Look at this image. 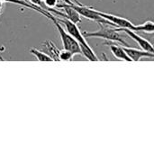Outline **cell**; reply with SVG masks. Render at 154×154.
<instances>
[{
	"mask_svg": "<svg viewBox=\"0 0 154 154\" xmlns=\"http://www.w3.org/2000/svg\"><path fill=\"white\" fill-rule=\"evenodd\" d=\"M98 25V30L95 32H82V34L85 38H101L105 39L110 42H119L122 45L128 47L129 43L125 42L124 37L116 31V28L113 27V25L108 23H97Z\"/></svg>",
	"mask_w": 154,
	"mask_h": 154,
	"instance_id": "1",
	"label": "cell"
},
{
	"mask_svg": "<svg viewBox=\"0 0 154 154\" xmlns=\"http://www.w3.org/2000/svg\"><path fill=\"white\" fill-rule=\"evenodd\" d=\"M46 17L48 19H50L55 24V26H56L59 33H60V39H61V42H62V45H63V49H66V50L71 51L74 55H76V54L82 55L79 42L69 33L67 32V31L61 26L60 23H59L56 20L55 15L53 14H51V12H48Z\"/></svg>",
	"mask_w": 154,
	"mask_h": 154,
	"instance_id": "2",
	"label": "cell"
},
{
	"mask_svg": "<svg viewBox=\"0 0 154 154\" xmlns=\"http://www.w3.org/2000/svg\"><path fill=\"white\" fill-rule=\"evenodd\" d=\"M55 15V14H54ZM55 18L56 20L62 23L67 31L68 33H69L78 42L79 45H82V46H87V45H89L88 43V42L86 41V38L84 37V35L82 34V32L80 31V29L79 28V26L77 25V23L69 21V19L67 18H59V16L55 15Z\"/></svg>",
	"mask_w": 154,
	"mask_h": 154,
	"instance_id": "3",
	"label": "cell"
},
{
	"mask_svg": "<svg viewBox=\"0 0 154 154\" xmlns=\"http://www.w3.org/2000/svg\"><path fill=\"white\" fill-rule=\"evenodd\" d=\"M71 6L83 17L88 19V20H91L93 22H96V23H108V24H111L114 26V24L112 23H110L109 21H107L106 19L101 17L97 13V10L91 8V7H88L87 5H76V4H73L71 5Z\"/></svg>",
	"mask_w": 154,
	"mask_h": 154,
	"instance_id": "4",
	"label": "cell"
},
{
	"mask_svg": "<svg viewBox=\"0 0 154 154\" xmlns=\"http://www.w3.org/2000/svg\"><path fill=\"white\" fill-rule=\"evenodd\" d=\"M97 13L101 17L106 19L107 21H109L110 23H112L114 24V26L116 27V28H127V29H130V30L134 31L135 24L133 23L132 22H130L129 20L124 18V17L117 16V15H114V14H111L103 13V12H100V11H97Z\"/></svg>",
	"mask_w": 154,
	"mask_h": 154,
	"instance_id": "5",
	"label": "cell"
},
{
	"mask_svg": "<svg viewBox=\"0 0 154 154\" xmlns=\"http://www.w3.org/2000/svg\"><path fill=\"white\" fill-rule=\"evenodd\" d=\"M116 29L118 32H125L134 42H136V43L142 48V50L146 51L148 52L153 53V45L152 44V42H150L147 39L140 36L136 32H134L133 30H130V29H127V28H116Z\"/></svg>",
	"mask_w": 154,
	"mask_h": 154,
	"instance_id": "6",
	"label": "cell"
},
{
	"mask_svg": "<svg viewBox=\"0 0 154 154\" xmlns=\"http://www.w3.org/2000/svg\"><path fill=\"white\" fill-rule=\"evenodd\" d=\"M125 51L126 52L127 56L131 59V60L133 61H138L140 60H142L143 58H151L152 59L154 57V53L152 52H148L146 51L143 50H139V49H135V48H130L128 47H124Z\"/></svg>",
	"mask_w": 154,
	"mask_h": 154,
	"instance_id": "7",
	"label": "cell"
},
{
	"mask_svg": "<svg viewBox=\"0 0 154 154\" xmlns=\"http://www.w3.org/2000/svg\"><path fill=\"white\" fill-rule=\"evenodd\" d=\"M57 6L59 8H60V10L65 14L66 18L69 19V21L75 23H79L81 22V15L71 6V5H68V4H58Z\"/></svg>",
	"mask_w": 154,
	"mask_h": 154,
	"instance_id": "8",
	"label": "cell"
},
{
	"mask_svg": "<svg viewBox=\"0 0 154 154\" xmlns=\"http://www.w3.org/2000/svg\"><path fill=\"white\" fill-rule=\"evenodd\" d=\"M42 51H44L48 56H50L52 60L55 61H60V58H59V54H60V50L58 49V47L55 45V43H53L51 41H46L42 44Z\"/></svg>",
	"mask_w": 154,
	"mask_h": 154,
	"instance_id": "9",
	"label": "cell"
},
{
	"mask_svg": "<svg viewBox=\"0 0 154 154\" xmlns=\"http://www.w3.org/2000/svg\"><path fill=\"white\" fill-rule=\"evenodd\" d=\"M106 44L110 46V50H111L112 53L114 54V56L116 59L126 60V61H132L131 59L127 56V54L125 51L123 47H120L118 45H116V44H113V43H110V42H106Z\"/></svg>",
	"mask_w": 154,
	"mask_h": 154,
	"instance_id": "10",
	"label": "cell"
},
{
	"mask_svg": "<svg viewBox=\"0 0 154 154\" xmlns=\"http://www.w3.org/2000/svg\"><path fill=\"white\" fill-rule=\"evenodd\" d=\"M154 31V23L152 21H146L142 24H135L134 32H143L148 33H152Z\"/></svg>",
	"mask_w": 154,
	"mask_h": 154,
	"instance_id": "11",
	"label": "cell"
},
{
	"mask_svg": "<svg viewBox=\"0 0 154 154\" xmlns=\"http://www.w3.org/2000/svg\"><path fill=\"white\" fill-rule=\"evenodd\" d=\"M30 52L35 56V58L40 60V61H52V59L48 56L44 51H40V50H37V49H31L30 50Z\"/></svg>",
	"mask_w": 154,
	"mask_h": 154,
	"instance_id": "12",
	"label": "cell"
},
{
	"mask_svg": "<svg viewBox=\"0 0 154 154\" xmlns=\"http://www.w3.org/2000/svg\"><path fill=\"white\" fill-rule=\"evenodd\" d=\"M73 56L74 54L66 49L60 50V54H59L60 60H71L73 59Z\"/></svg>",
	"mask_w": 154,
	"mask_h": 154,
	"instance_id": "13",
	"label": "cell"
},
{
	"mask_svg": "<svg viewBox=\"0 0 154 154\" xmlns=\"http://www.w3.org/2000/svg\"><path fill=\"white\" fill-rule=\"evenodd\" d=\"M45 6L47 7V11L50 12V9L54 8L58 5V0H43Z\"/></svg>",
	"mask_w": 154,
	"mask_h": 154,
	"instance_id": "14",
	"label": "cell"
},
{
	"mask_svg": "<svg viewBox=\"0 0 154 154\" xmlns=\"http://www.w3.org/2000/svg\"><path fill=\"white\" fill-rule=\"evenodd\" d=\"M62 1L63 3L65 4H68V5H73V4H76V5H82L80 2H79L78 0H60Z\"/></svg>",
	"mask_w": 154,
	"mask_h": 154,
	"instance_id": "15",
	"label": "cell"
},
{
	"mask_svg": "<svg viewBox=\"0 0 154 154\" xmlns=\"http://www.w3.org/2000/svg\"><path fill=\"white\" fill-rule=\"evenodd\" d=\"M4 1L0 0V16H1V14H2V11H3V6H4Z\"/></svg>",
	"mask_w": 154,
	"mask_h": 154,
	"instance_id": "16",
	"label": "cell"
},
{
	"mask_svg": "<svg viewBox=\"0 0 154 154\" xmlns=\"http://www.w3.org/2000/svg\"><path fill=\"white\" fill-rule=\"evenodd\" d=\"M42 1H43V0H42Z\"/></svg>",
	"mask_w": 154,
	"mask_h": 154,
	"instance_id": "17",
	"label": "cell"
}]
</instances>
